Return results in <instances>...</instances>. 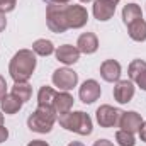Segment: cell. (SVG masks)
Returning <instances> with one entry per match:
<instances>
[{"label":"cell","mask_w":146,"mask_h":146,"mask_svg":"<svg viewBox=\"0 0 146 146\" xmlns=\"http://www.w3.org/2000/svg\"><path fill=\"white\" fill-rule=\"evenodd\" d=\"M36 65V53L33 49H19L9 63V73L14 82H29Z\"/></svg>","instance_id":"obj_1"},{"label":"cell","mask_w":146,"mask_h":146,"mask_svg":"<svg viewBox=\"0 0 146 146\" xmlns=\"http://www.w3.org/2000/svg\"><path fill=\"white\" fill-rule=\"evenodd\" d=\"M60 122V126L66 131H72L76 133L80 136H88L92 134L94 131V122H92V117L88 114H85L83 110H75V112H66V114H61L58 115L56 119Z\"/></svg>","instance_id":"obj_2"},{"label":"cell","mask_w":146,"mask_h":146,"mask_svg":"<svg viewBox=\"0 0 146 146\" xmlns=\"http://www.w3.org/2000/svg\"><path fill=\"white\" fill-rule=\"evenodd\" d=\"M56 119L58 115L53 109V106H37V109L27 119V127L34 133L46 134V133H51Z\"/></svg>","instance_id":"obj_3"},{"label":"cell","mask_w":146,"mask_h":146,"mask_svg":"<svg viewBox=\"0 0 146 146\" xmlns=\"http://www.w3.org/2000/svg\"><path fill=\"white\" fill-rule=\"evenodd\" d=\"M65 7L66 5H56V3H48L46 7V24L49 31L54 34H63L70 29L65 17Z\"/></svg>","instance_id":"obj_4"},{"label":"cell","mask_w":146,"mask_h":146,"mask_svg":"<svg viewBox=\"0 0 146 146\" xmlns=\"http://www.w3.org/2000/svg\"><path fill=\"white\" fill-rule=\"evenodd\" d=\"M51 80H53V85L58 87L61 92H70L78 83V73H75L70 68H58L54 70Z\"/></svg>","instance_id":"obj_5"},{"label":"cell","mask_w":146,"mask_h":146,"mask_svg":"<svg viewBox=\"0 0 146 146\" xmlns=\"http://www.w3.org/2000/svg\"><path fill=\"white\" fill-rule=\"evenodd\" d=\"M122 112H124V110L115 109V107H112V106L104 104V106H100V107L97 109L95 119H97V122H99L100 127H106V129H107V127H115V126H119V121H121Z\"/></svg>","instance_id":"obj_6"},{"label":"cell","mask_w":146,"mask_h":146,"mask_svg":"<svg viewBox=\"0 0 146 146\" xmlns=\"http://www.w3.org/2000/svg\"><path fill=\"white\" fill-rule=\"evenodd\" d=\"M65 17L68 22L70 29H80L87 24L88 21V12L83 5H76V3H68L65 7Z\"/></svg>","instance_id":"obj_7"},{"label":"cell","mask_w":146,"mask_h":146,"mask_svg":"<svg viewBox=\"0 0 146 146\" xmlns=\"http://www.w3.org/2000/svg\"><path fill=\"white\" fill-rule=\"evenodd\" d=\"M100 94H102V88H100L99 82L97 80H92V78L90 80H85L82 83L80 90H78V97H80V100L83 104H94L95 100H99Z\"/></svg>","instance_id":"obj_8"},{"label":"cell","mask_w":146,"mask_h":146,"mask_svg":"<svg viewBox=\"0 0 146 146\" xmlns=\"http://www.w3.org/2000/svg\"><path fill=\"white\" fill-rule=\"evenodd\" d=\"M134 92H136V88H134V83H133L131 80H119V82H115L114 90H112L114 99H115L119 104H127V102H131L133 97H134Z\"/></svg>","instance_id":"obj_9"},{"label":"cell","mask_w":146,"mask_h":146,"mask_svg":"<svg viewBox=\"0 0 146 146\" xmlns=\"http://www.w3.org/2000/svg\"><path fill=\"white\" fill-rule=\"evenodd\" d=\"M54 54H56V60L66 66L70 65H75L78 60H80V51L76 46H72V44H61L54 49Z\"/></svg>","instance_id":"obj_10"},{"label":"cell","mask_w":146,"mask_h":146,"mask_svg":"<svg viewBox=\"0 0 146 146\" xmlns=\"http://www.w3.org/2000/svg\"><path fill=\"white\" fill-rule=\"evenodd\" d=\"M94 17L97 21H110L115 14V3L112 0H94Z\"/></svg>","instance_id":"obj_11"},{"label":"cell","mask_w":146,"mask_h":146,"mask_svg":"<svg viewBox=\"0 0 146 146\" xmlns=\"http://www.w3.org/2000/svg\"><path fill=\"white\" fill-rule=\"evenodd\" d=\"M141 124H143V117H141V114H138L134 110L122 112L121 121H119V127L122 131H127V133H133V134L139 131Z\"/></svg>","instance_id":"obj_12"},{"label":"cell","mask_w":146,"mask_h":146,"mask_svg":"<svg viewBox=\"0 0 146 146\" xmlns=\"http://www.w3.org/2000/svg\"><path fill=\"white\" fill-rule=\"evenodd\" d=\"M76 48L83 54H94L99 49V39L94 33H83L76 39Z\"/></svg>","instance_id":"obj_13"},{"label":"cell","mask_w":146,"mask_h":146,"mask_svg":"<svg viewBox=\"0 0 146 146\" xmlns=\"http://www.w3.org/2000/svg\"><path fill=\"white\" fill-rule=\"evenodd\" d=\"M121 63L115 61V60H106L102 65H100V76L109 82V83H114V82H119L121 78Z\"/></svg>","instance_id":"obj_14"},{"label":"cell","mask_w":146,"mask_h":146,"mask_svg":"<svg viewBox=\"0 0 146 146\" xmlns=\"http://www.w3.org/2000/svg\"><path fill=\"white\" fill-rule=\"evenodd\" d=\"M73 107V97L68 92H56V97L53 100V109L56 112V115H61V114H66L70 112Z\"/></svg>","instance_id":"obj_15"},{"label":"cell","mask_w":146,"mask_h":146,"mask_svg":"<svg viewBox=\"0 0 146 146\" xmlns=\"http://www.w3.org/2000/svg\"><path fill=\"white\" fill-rule=\"evenodd\" d=\"M22 100L19 99V97H15L12 92L10 94H7L2 100H0V107H2V112H5V114H9V115H14V114H17L19 110L22 109Z\"/></svg>","instance_id":"obj_16"},{"label":"cell","mask_w":146,"mask_h":146,"mask_svg":"<svg viewBox=\"0 0 146 146\" xmlns=\"http://www.w3.org/2000/svg\"><path fill=\"white\" fill-rule=\"evenodd\" d=\"M127 34H129V37H131L133 41H136V42L146 41V21L138 19L136 22L129 24V26H127Z\"/></svg>","instance_id":"obj_17"},{"label":"cell","mask_w":146,"mask_h":146,"mask_svg":"<svg viewBox=\"0 0 146 146\" xmlns=\"http://www.w3.org/2000/svg\"><path fill=\"white\" fill-rule=\"evenodd\" d=\"M138 19H143L141 7L138 3H127V5H124V9H122V21H124V24L129 26V24L136 22Z\"/></svg>","instance_id":"obj_18"},{"label":"cell","mask_w":146,"mask_h":146,"mask_svg":"<svg viewBox=\"0 0 146 146\" xmlns=\"http://www.w3.org/2000/svg\"><path fill=\"white\" fill-rule=\"evenodd\" d=\"M12 94L15 97H19L22 100V104H26L31 95H33V87L27 83V82H14V87H12Z\"/></svg>","instance_id":"obj_19"},{"label":"cell","mask_w":146,"mask_h":146,"mask_svg":"<svg viewBox=\"0 0 146 146\" xmlns=\"http://www.w3.org/2000/svg\"><path fill=\"white\" fill-rule=\"evenodd\" d=\"M33 51L37 56H49L54 53V46L49 39H36L33 42Z\"/></svg>","instance_id":"obj_20"},{"label":"cell","mask_w":146,"mask_h":146,"mask_svg":"<svg viewBox=\"0 0 146 146\" xmlns=\"http://www.w3.org/2000/svg\"><path fill=\"white\" fill-rule=\"evenodd\" d=\"M56 97V90L53 87H41L37 92V106H53V100Z\"/></svg>","instance_id":"obj_21"},{"label":"cell","mask_w":146,"mask_h":146,"mask_svg":"<svg viewBox=\"0 0 146 146\" xmlns=\"http://www.w3.org/2000/svg\"><path fill=\"white\" fill-rule=\"evenodd\" d=\"M146 70V61L145 60H133L129 63V68H127V75H129V80L134 82L141 73Z\"/></svg>","instance_id":"obj_22"},{"label":"cell","mask_w":146,"mask_h":146,"mask_svg":"<svg viewBox=\"0 0 146 146\" xmlns=\"http://www.w3.org/2000/svg\"><path fill=\"white\" fill-rule=\"evenodd\" d=\"M115 141L119 146H136V138L133 133H127V131H122L119 129L115 133Z\"/></svg>","instance_id":"obj_23"},{"label":"cell","mask_w":146,"mask_h":146,"mask_svg":"<svg viewBox=\"0 0 146 146\" xmlns=\"http://www.w3.org/2000/svg\"><path fill=\"white\" fill-rule=\"evenodd\" d=\"M15 5H17V0H0V10L3 14L12 12L15 9Z\"/></svg>","instance_id":"obj_24"},{"label":"cell","mask_w":146,"mask_h":146,"mask_svg":"<svg viewBox=\"0 0 146 146\" xmlns=\"http://www.w3.org/2000/svg\"><path fill=\"white\" fill-rule=\"evenodd\" d=\"M134 82H136V85H138L141 90H145V92H146V70L141 73V75H139V76H138Z\"/></svg>","instance_id":"obj_25"},{"label":"cell","mask_w":146,"mask_h":146,"mask_svg":"<svg viewBox=\"0 0 146 146\" xmlns=\"http://www.w3.org/2000/svg\"><path fill=\"white\" fill-rule=\"evenodd\" d=\"M5 95H7V82H5V78L0 75V100H2Z\"/></svg>","instance_id":"obj_26"},{"label":"cell","mask_w":146,"mask_h":146,"mask_svg":"<svg viewBox=\"0 0 146 146\" xmlns=\"http://www.w3.org/2000/svg\"><path fill=\"white\" fill-rule=\"evenodd\" d=\"M5 27H7V17H5V14L0 10V33H3Z\"/></svg>","instance_id":"obj_27"},{"label":"cell","mask_w":146,"mask_h":146,"mask_svg":"<svg viewBox=\"0 0 146 146\" xmlns=\"http://www.w3.org/2000/svg\"><path fill=\"white\" fill-rule=\"evenodd\" d=\"M7 138H9V129L3 127V126H0V143L7 141Z\"/></svg>","instance_id":"obj_28"},{"label":"cell","mask_w":146,"mask_h":146,"mask_svg":"<svg viewBox=\"0 0 146 146\" xmlns=\"http://www.w3.org/2000/svg\"><path fill=\"white\" fill-rule=\"evenodd\" d=\"M138 134H139L141 141H145V143H146V121H143V124H141V127H139Z\"/></svg>","instance_id":"obj_29"},{"label":"cell","mask_w":146,"mask_h":146,"mask_svg":"<svg viewBox=\"0 0 146 146\" xmlns=\"http://www.w3.org/2000/svg\"><path fill=\"white\" fill-rule=\"evenodd\" d=\"M92 146H114V143L109 141V139H97Z\"/></svg>","instance_id":"obj_30"},{"label":"cell","mask_w":146,"mask_h":146,"mask_svg":"<svg viewBox=\"0 0 146 146\" xmlns=\"http://www.w3.org/2000/svg\"><path fill=\"white\" fill-rule=\"evenodd\" d=\"M27 146H49L46 141H42V139H34V141H31Z\"/></svg>","instance_id":"obj_31"},{"label":"cell","mask_w":146,"mask_h":146,"mask_svg":"<svg viewBox=\"0 0 146 146\" xmlns=\"http://www.w3.org/2000/svg\"><path fill=\"white\" fill-rule=\"evenodd\" d=\"M48 3H56V5H68L70 0H46Z\"/></svg>","instance_id":"obj_32"},{"label":"cell","mask_w":146,"mask_h":146,"mask_svg":"<svg viewBox=\"0 0 146 146\" xmlns=\"http://www.w3.org/2000/svg\"><path fill=\"white\" fill-rule=\"evenodd\" d=\"M68 146H85V145H83V143H80V141H72Z\"/></svg>","instance_id":"obj_33"},{"label":"cell","mask_w":146,"mask_h":146,"mask_svg":"<svg viewBox=\"0 0 146 146\" xmlns=\"http://www.w3.org/2000/svg\"><path fill=\"white\" fill-rule=\"evenodd\" d=\"M0 126H3V114L0 112Z\"/></svg>","instance_id":"obj_34"},{"label":"cell","mask_w":146,"mask_h":146,"mask_svg":"<svg viewBox=\"0 0 146 146\" xmlns=\"http://www.w3.org/2000/svg\"><path fill=\"white\" fill-rule=\"evenodd\" d=\"M82 3H88V2H92V0H80Z\"/></svg>","instance_id":"obj_35"},{"label":"cell","mask_w":146,"mask_h":146,"mask_svg":"<svg viewBox=\"0 0 146 146\" xmlns=\"http://www.w3.org/2000/svg\"><path fill=\"white\" fill-rule=\"evenodd\" d=\"M112 2H114V3H115V5H117V3H119V0H112Z\"/></svg>","instance_id":"obj_36"}]
</instances>
